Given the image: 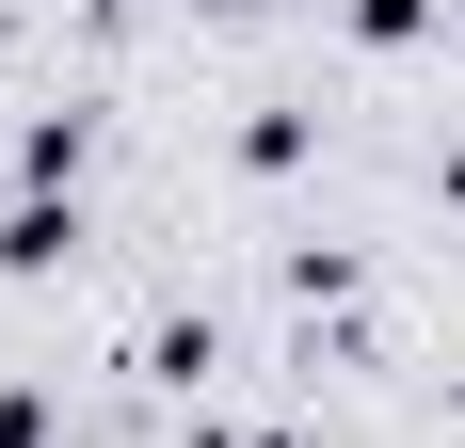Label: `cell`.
I'll list each match as a JSON object with an SVG mask.
<instances>
[{
  "mask_svg": "<svg viewBox=\"0 0 465 448\" xmlns=\"http://www.w3.org/2000/svg\"><path fill=\"white\" fill-rule=\"evenodd\" d=\"M225 16H241V0H225Z\"/></svg>",
  "mask_w": 465,
  "mask_h": 448,
  "instance_id": "obj_1",
  "label": "cell"
}]
</instances>
